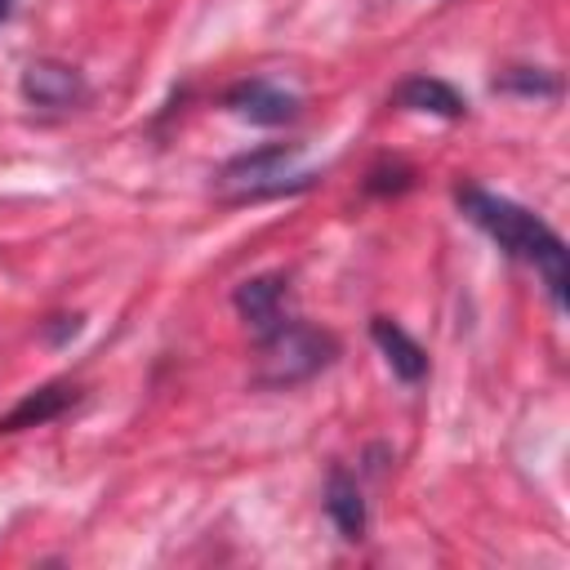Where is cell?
<instances>
[{
	"instance_id": "7a4b0ae2",
	"label": "cell",
	"mask_w": 570,
	"mask_h": 570,
	"mask_svg": "<svg viewBox=\"0 0 570 570\" xmlns=\"http://www.w3.org/2000/svg\"><path fill=\"white\" fill-rule=\"evenodd\" d=\"M338 343L316 330V325H303V321H281L276 330L258 334V383L263 387H289V383H303L312 379L316 370H325L334 361Z\"/></svg>"
},
{
	"instance_id": "30bf717a",
	"label": "cell",
	"mask_w": 570,
	"mask_h": 570,
	"mask_svg": "<svg viewBox=\"0 0 570 570\" xmlns=\"http://www.w3.org/2000/svg\"><path fill=\"white\" fill-rule=\"evenodd\" d=\"M76 401V387H67V383H49V387H40V392H31V396H22L4 419H0V432H22V428H40V423H49V419H58L67 405Z\"/></svg>"
},
{
	"instance_id": "ba28073f",
	"label": "cell",
	"mask_w": 570,
	"mask_h": 570,
	"mask_svg": "<svg viewBox=\"0 0 570 570\" xmlns=\"http://www.w3.org/2000/svg\"><path fill=\"white\" fill-rule=\"evenodd\" d=\"M396 102L410 107V111H428V116H441V120H459L468 111V102L459 98L454 85L436 80V76H410L401 89H396Z\"/></svg>"
},
{
	"instance_id": "9c48e42d",
	"label": "cell",
	"mask_w": 570,
	"mask_h": 570,
	"mask_svg": "<svg viewBox=\"0 0 570 570\" xmlns=\"http://www.w3.org/2000/svg\"><path fill=\"white\" fill-rule=\"evenodd\" d=\"M325 512H330V521L338 525L343 539H352V543L365 539V499H361L356 481H352L343 468L330 472V485H325Z\"/></svg>"
},
{
	"instance_id": "4fadbf2b",
	"label": "cell",
	"mask_w": 570,
	"mask_h": 570,
	"mask_svg": "<svg viewBox=\"0 0 570 570\" xmlns=\"http://www.w3.org/2000/svg\"><path fill=\"white\" fill-rule=\"evenodd\" d=\"M9 9H13V0H0V18H4V13H9Z\"/></svg>"
},
{
	"instance_id": "6da1fadb",
	"label": "cell",
	"mask_w": 570,
	"mask_h": 570,
	"mask_svg": "<svg viewBox=\"0 0 570 570\" xmlns=\"http://www.w3.org/2000/svg\"><path fill=\"white\" fill-rule=\"evenodd\" d=\"M454 200H459V209H463L503 254L530 263V267L543 276L552 303L566 307V276H570V267H566V240H561L539 214L521 209V205L508 200V196H494V191H485V187H472V183L459 187Z\"/></svg>"
},
{
	"instance_id": "7c38bea8",
	"label": "cell",
	"mask_w": 570,
	"mask_h": 570,
	"mask_svg": "<svg viewBox=\"0 0 570 570\" xmlns=\"http://www.w3.org/2000/svg\"><path fill=\"white\" fill-rule=\"evenodd\" d=\"M76 334H80V316H58V325L49 330L53 343H67V338H76Z\"/></svg>"
},
{
	"instance_id": "5b68a950",
	"label": "cell",
	"mask_w": 570,
	"mask_h": 570,
	"mask_svg": "<svg viewBox=\"0 0 570 570\" xmlns=\"http://www.w3.org/2000/svg\"><path fill=\"white\" fill-rule=\"evenodd\" d=\"M227 107L240 116V120H254V125H289L298 116V98L267 85V80H240L227 89Z\"/></svg>"
},
{
	"instance_id": "52a82bcc",
	"label": "cell",
	"mask_w": 570,
	"mask_h": 570,
	"mask_svg": "<svg viewBox=\"0 0 570 570\" xmlns=\"http://www.w3.org/2000/svg\"><path fill=\"white\" fill-rule=\"evenodd\" d=\"M370 334H374V343H379V352H383V361L392 365V374L401 379V383H419L423 374H428V352L396 325V321H387V316H374L370 321Z\"/></svg>"
},
{
	"instance_id": "277c9868",
	"label": "cell",
	"mask_w": 570,
	"mask_h": 570,
	"mask_svg": "<svg viewBox=\"0 0 570 570\" xmlns=\"http://www.w3.org/2000/svg\"><path fill=\"white\" fill-rule=\"evenodd\" d=\"M85 94H89L85 76L76 67H67V62L36 58L22 71V98L31 107H76V102H85Z\"/></svg>"
},
{
	"instance_id": "3957f363",
	"label": "cell",
	"mask_w": 570,
	"mask_h": 570,
	"mask_svg": "<svg viewBox=\"0 0 570 570\" xmlns=\"http://www.w3.org/2000/svg\"><path fill=\"white\" fill-rule=\"evenodd\" d=\"M303 160V147L298 142H272V147H258V151H245L236 160L223 165L218 183L236 196V200H258V196H281V191H294V187H307L312 174L298 169Z\"/></svg>"
},
{
	"instance_id": "8fae6325",
	"label": "cell",
	"mask_w": 570,
	"mask_h": 570,
	"mask_svg": "<svg viewBox=\"0 0 570 570\" xmlns=\"http://www.w3.org/2000/svg\"><path fill=\"white\" fill-rule=\"evenodd\" d=\"M499 89H517V94H557V80L552 76H530V67H517V71H508L503 80H494Z\"/></svg>"
},
{
	"instance_id": "8992f818",
	"label": "cell",
	"mask_w": 570,
	"mask_h": 570,
	"mask_svg": "<svg viewBox=\"0 0 570 570\" xmlns=\"http://www.w3.org/2000/svg\"><path fill=\"white\" fill-rule=\"evenodd\" d=\"M236 312L249 321V330L254 334H267V330H276L281 321H285V276H254V281H245L240 289H236Z\"/></svg>"
}]
</instances>
